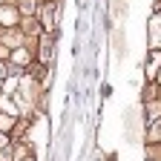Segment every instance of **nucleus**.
<instances>
[{
	"label": "nucleus",
	"instance_id": "obj_6",
	"mask_svg": "<svg viewBox=\"0 0 161 161\" xmlns=\"http://www.w3.org/2000/svg\"><path fill=\"white\" fill-rule=\"evenodd\" d=\"M12 127H14V118H12V115H3V112H0V132L6 135Z\"/></svg>",
	"mask_w": 161,
	"mask_h": 161
},
{
	"label": "nucleus",
	"instance_id": "obj_4",
	"mask_svg": "<svg viewBox=\"0 0 161 161\" xmlns=\"http://www.w3.org/2000/svg\"><path fill=\"white\" fill-rule=\"evenodd\" d=\"M147 141L150 144H158L161 141V118H153L150 127H147Z\"/></svg>",
	"mask_w": 161,
	"mask_h": 161
},
{
	"label": "nucleus",
	"instance_id": "obj_7",
	"mask_svg": "<svg viewBox=\"0 0 161 161\" xmlns=\"http://www.w3.org/2000/svg\"><path fill=\"white\" fill-rule=\"evenodd\" d=\"M112 3H115V14L121 17V14H124V6H127V0H112Z\"/></svg>",
	"mask_w": 161,
	"mask_h": 161
},
{
	"label": "nucleus",
	"instance_id": "obj_3",
	"mask_svg": "<svg viewBox=\"0 0 161 161\" xmlns=\"http://www.w3.org/2000/svg\"><path fill=\"white\" fill-rule=\"evenodd\" d=\"M0 109H3V115H12V118H17V112H20L12 95H0Z\"/></svg>",
	"mask_w": 161,
	"mask_h": 161
},
{
	"label": "nucleus",
	"instance_id": "obj_2",
	"mask_svg": "<svg viewBox=\"0 0 161 161\" xmlns=\"http://www.w3.org/2000/svg\"><path fill=\"white\" fill-rule=\"evenodd\" d=\"M17 9H12V6H0V26H14L17 23Z\"/></svg>",
	"mask_w": 161,
	"mask_h": 161
},
{
	"label": "nucleus",
	"instance_id": "obj_10",
	"mask_svg": "<svg viewBox=\"0 0 161 161\" xmlns=\"http://www.w3.org/2000/svg\"><path fill=\"white\" fill-rule=\"evenodd\" d=\"M3 147H9V144H6V135L0 132V150H3Z\"/></svg>",
	"mask_w": 161,
	"mask_h": 161
},
{
	"label": "nucleus",
	"instance_id": "obj_12",
	"mask_svg": "<svg viewBox=\"0 0 161 161\" xmlns=\"http://www.w3.org/2000/svg\"><path fill=\"white\" fill-rule=\"evenodd\" d=\"M23 161H35V158H23Z\"/></svg>",
	"mask_w": 161,
	"mask_h": 161
},
{
	"label": "nucleus",
	"instance_id": "obj_13",
	"mask_svg": "<svg viewBox=\"0 0 161 161\" xmlns=\"http://www.w3.org/2000/svg\"><path fill=\"white\" fill-rule=\"evenodd\" d=\"M0 3H3V0H0Z\"/></svg>",
	"mask_w": 161,
	"mask_h": 161
},
{
	"label": "nucleus",
	"instance_id": "obj_8",
	"mask_svg": "<svg viewBox=\"0 0 161 161\" xmlns=\"http://www.w3.org/2000/svg\"><path fill=\"white\" fill-rule=\"evenodd\" d=\"M23 12H26V14L35 12V0H23Z\"/></svg>",
	"mask_w": 161,
	"mask_h": 161
},
{
	"label": "nucleus",
	"instance_id": "obj_11",
	"mask_svg": "<svg viewBox=\"0 0 161 161\" xmlns=\"http://www.w3.org/2000/svg\"><path fill=\"white\" fill-rule=\"evenodd\" d=\"M155 84H158V86H161V69H158V72H155Z\"/></svg>",
	"mask_w": 161,
	"mask_h": 161
},
{
	"label": "nucleus",
	"instance_id": "obj_1",
	"mask_svg": "<svg viewBox=\"0 0 161 161\" xmlns=\"http://www.w3.org/2000/svg\"><path fill=\"white\" fill-rule=\"evenodd\" d=\"M158 69H161V49H150V58H147V66H144V72H147V78L153 80Z\"/></svg>",
	"mask_w": 161,
	"mask_h": 161
},
{
	"label": "nucleus",
	"instance_id": "obj_5",
	"mask_svg": "<svg viewBox=\"0 0 161 161\" xmlns=\"http://www.w3.org/2000/svg\"><path fill=\"white\" fill-rule=\"evenodd\" d=\"M12 64H17V66H26V64H29V52L17 46V49L12 52Z\"/></svg>",
	"mask_w": 161,
	"mask_h": 161
},
{
	"label": "nucleus",
	"instance_id": "obj_9",
	"mask_svg": "<svg viewBox=\"0 0 161 161\" xmlns=\"http://www.w3.org/2000/svg\"><path fill=\"white\" fill-rule=\"evenodd\" d=\"M6 78H9V69H6L3 64H0V84H3V80H6Z\"/></svg>",
	"mask_w": 161,
	"mask_h": 161
}]
</instances>
